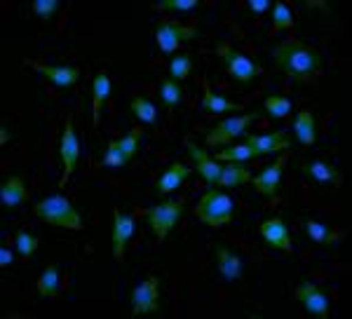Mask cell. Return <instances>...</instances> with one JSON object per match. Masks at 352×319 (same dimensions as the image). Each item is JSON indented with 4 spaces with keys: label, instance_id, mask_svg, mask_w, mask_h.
<instances>
[{
    "label": "cell",
    "instance_id": "obj_10",
    "mask_svg": "<svg viewBox=\"0 0 352 319\" xmlns=\"http://www.w3.org/2000/svg\"><path fill=\"white\" fill-rule=\"evenodd\" d=\"M296 300L310 315L315 317H327L329 315V296L322 287H317L315 282H300L296 287Z\"/></svg>",
    "mask_w": 352,
    "mask_h": 319
},
{
    "label": "cell",
    "instance_id": "obj_22",
    "mask_svg": "<svg viewBox=\"0 0 352 319\" xmlns=\"http://www.w3.org/2000/svg\"><path fill=\"white\" fill-rule=\"evenodd\" d=\"M249 181H252V172L244 167V162H228V164H223V169H221L219 186L237 188V186L249 184Z\"/></svg>",
    "mask_w": 352,
    "mask_h": 319
},
{
    "label": "cell",
    "instance_id": "obj_27",
    "mask_svg": "<svg viewBox=\"0 0 352 319\" xmlns=\"http://www.w3.org/2000/svg\"><path fill=\"white\" fill-rule=\"evenodd\" d=\"M303 228H305V232H308V235L320 244H333L340 239L338 232H333L331 228L320 223V221H303Z\"/></svg>",
    "mask_w": 352,
    "mask_h": 319
},
{
    "label": "cell",
    "instance_id": "obj_13",
    "mask_svg": "<svg viewBox=\"0 0 352 319\" xmlns=\"http://www.w3.org/2000/svg\"><path fill=\"white\" fill-rule=\"evenodd\" d=\"M59 155H61V162H64V181H66L68 176L76 172L78 157H80V141H78L71 120H66V124H64V134H61V144H59Z\"/></svg>",
    "mask_w": 352,
    "mask_h": 319
},
{
    "label": "cell",
    "instance_id": "obj_26",
    "mask_svg": "<svg viewBox=\"0 0 352 319\" xmlns=\"http://www.w3.org/2000/svg\"><path fill=\"white\" fill-rule=\"evenodd\" d=\"M129 108H132V113L141 120V122H146V124L157 122V108L148 96H134Z\"/></svg>",
    "mask_w": 352,
    "mask_h": 319
},
{
    "label": "cell",
    "instance_id": "obj_32",
    "mask_svg": "<svg viewBox=\"0 0 352 319\" xmlns=\"http://www.w3.org/2000/svg\"><path fill=\"white\" fill-rule=\"evenodd\" d=\"M36 249H38V237L33 235L31 230L21 228V230L16 232V252H19V254L28 261L33 254H36Z\"/></svg>",
    "mask_w": 352,
    "mask_h": 319
},
{
    "label": "cell",
    "instance_id": "obj_40",
    "mask_svg": "<svg viewBox=\"0 0 352 319\" xmlns=\"http://www.w3.org/2000/svg\"><path fill=\"white\" fill-rule=\"evenodd\" d=\"M8 141H10V132H8V129L3 127V129H0V144L5 146V144H8Z\"/></svg>",
    "mask_w": 352,
    "mask_h": 319
},
{
    "label": "cell",
    "instance_id": "obj_20",
    "mask_svg": "<svg viewBox=\"0 0 352 319\" xmlns=\"http://www.w3.org/2000/svg\"><path fill=\"white\" fill-rule=\"evenodd\" d=\"M190 176V167L188 164H184V162H174V164H169L167 169L162 172V176L157 179V192H172L176 190L181 184H184V179H188Z\"/></svg>",
    "mask_w": 352,
    "mask_h": 319
},
{
    "label": "cell",
    "instance_id": "obj_1",
    "mask_svg": "<svg viewBox=\"0 0 352 319\" xmlns=\"http://www.w3.org/2000/svg\"><path fill=\"white\" fill-rule=\"evenodd\" d=\"M270 56L275 61V66L294 80L312 78L324 64V56H322L320 50L310 47V45L300 43L296 38L275 43L270 47Z\"/></svg>",
    "mask_w": 352,
    "mask_h": 319
},
{
    "label": "cell",
    "instance_id": "obj_25",
    "mask_svg": "<svg viewBox=\"0 0 352 319\" xmlns=\"http://www.w3.org/2000/svg\"><path fill=\"white\" fill-rule=\"evenodd\" d=\"M38 294L43 298H56L59 296V265H47L38 279Z\"/></svg>",
    "mask_w": 352,
    "mask_h": 319
},
{
    "label": "cell",
    "instance_id": "obj_12",
    "mask_svg": "<svg viewBox=\"0 0 352 319\" xmlns=\"http://www.w3.org/2000/svg\"><path fill=\"white\" fill-rule=\"evenodd\" d=\"M285 164H287V157L282 155L272 164H268L265 169H261L256 176H252V184L261 195H265V197L277 195V190H280V186H282V169H285Z\"/></svg>",
    "mask_w": 352,
    "mask_h": 319
},
{
    "label": "cell",
    "instance_id": "obj_19",
    "mask_svg": "<svg viewBox=\"0 0 352 319\" xmlns=\"http://www.w3.org/2000/svg\"><path fill=\"white\" fill-rule=\"evenodd\" d=\"M26 197H28L26 184H24V179L16 174L10 176L3 184V188H0V204H3V207H16V204H21Z\"/></svg>",
    "mask_w": 352,
    "mask_h": 319
},
{
    "label": "cell",
    "instance_id": "obj_3",
    "mask_svg": "<svg viewBox=\"0 0 352 319\" xmlns=\"http://www.w3.org/2000/svg\"><path fill=\"white\" fill-rule=\"evenodd\" d=\"M195 216L202 221V223L221 228V226L230 223L232 216H235V202H232V197L226 195L223 190L209 188V190L200 197V202H197Z\"/></svg>",
    "mask_w": 352,
    "mask_h": 319
},
{
    "label": "cell",
    "instance_id": "obj_8",
    "mask_svg": "<svg viewBox=\"0 0 352 319\" xmlns=\"http://www.w3.org/2000/svg\"><path fill=\"white\" fill-rule=\"evenodd\" d=\"M160 310V282L155 277H148L144 284L134 289L132 294V315H155Z\"/></svg>",
    "mask_w": 352,
    "mask_h": 319
},
{
    "label": "cell",
    "instance_id": "obj_11",
    "mask_svg": "<svg viewBox=\"0 0 352 319\" xmlns=\"http://www.w3.org/2000/svg\"><path fill=\"white\" fill-rule=\"evenodd\" d=\"M134 216L127 212L116 209L113 212V258L122 261L124 258V249H127L129 239L134 235Z\"/></svg>",
    "mask_w": 352,
    "mask_h": 319
},
{
    "label": "cell",
    "instance_id": "obj_37",
    "mask_svg": "<svg viewBox=\"0 0 352 319\" xmlns=\"http://www.w3.org/2000/svg\"><path fill=\"white\" fill-rule=\"evenodd\" d=\"M59 10V0H36L33 3V12H36L41 19H52Z\"/></svg>",
    "mask_w": 352,
    "mask_h": 319
},
{
    "label": "cell",
    "instance_id": "obj_15",
    "mask_svg": "<svg viewBox=\"0 0 352 319\" xmlns=\"http://www.w3.org/2000/svg\"><path fill=\"white\" fill-rule=\"evenodd\" d=\"M261 237H263L272 249L292 254L294 244H292V235H289L285 219H270V221H265V223H261Z\"/></svg>",
    "mask_w": 352,
    "mask_h": 319
},
{
    "label": "cell",
    "instance_id": "obj_21",
    "mask_svg": "<svg viewBox=\"0 0 352 319\" xmlns=\"http://www.w3.org/2000/svg\"><path fill=\"white\" fill-rule=\"evenodd\" d=\"M294 132H296V139L303 146H312L317 139V122L315 116L310 111H298L296 118H294Z\"/></svg>",
    "mask_w": 352,
    "mask_h": 319
},
{
    "label": "cell",
    "instance_id": "obj_9",
    "mask_svg": "<svg viewBox=\"0 0 352 319\" xmlns=\"http://www.w3.org/2000/svg\"><path fill=\"white\" fill-rule=\"evenodd\" d=\"M244 146L252 148V153L256 157H263L270 155V153L292 148V141H289V134L285 129H277V132L270 134H244Z\"/></svg>",
    "mask_w": 352,
    "mask_h": 319
},
{
    "label": "cell",
    "instance_id": "obj_23",
    "mask_svg": "<svg viewBox=\"0 0 352 319\" xmlns=\"http://www.w3.org/2000/svg\"><path fill=\"white\" fill-rule=\"evenodd\" d=\"M202 108H204L207 113H228V111H240L242 106H240V104H235V101H230L228 96L212 92V87H209V85H204Z\"/></svg>",
    "mask_w": 352,
    "mask_h": 319
},
{
    "label": "cell",
    "instance_id": "obj_31",
    "mask_svg": "<svg viewBox=\"0 0 352 319\" xmlns=\"http://www.w3.org/2000/svg\"><path fill=\"white\" fill-rule=\"evenodd\" d=\"M272 26H275V31H285V28L294 26L292 10H289V5L282 3V0H277V3L272 5Z\"/></svg>",
    "mask_w": 352,
    "mask_h": 319
},
{
    "label": "cell",
    "instance_id": "obj_29",
    "mask_svg": "<svg viewBox=\"0 0 352 319\" xmlns=\"http://www.w3.org/2000/svg\"><path fill=\"white\" fill-rule=\"evenodd\" d=\"M160 96H162V104L167 108H176L181 104V99H184V89H181V85L176 80L164 78L160 82Z\"/></svg>",
    "mask_w": 352,
    "mask_h": 319
},
{
    "label": "cell",
    "instance_id": "obj_35",
    "mask_svg": "<svg viewBox=\"0 0 352 319\" xmlns=\"http://www.w3.org/2000/svg\"><path fill=\"white\" fill-rule=\"evenodd\" d=\"M197 8H200L197 0H160L155 3V10H169V12H190Z\"/></svg>",
    "mask_w": 352,
    "mask_h": 319
},
{
    "label": "cell",
    "instance_id": "obj_14",
    "mask_svg": "<svg viewBox=\"0 0 352 319\" xmlns=\"http://www.w3.org/2000/svg\"><path fill=\"white\" fill-rule=\"evenodd\" d=\"M186 151H188L190 160L195 162L197 174H200L209 186H217L219 179H221V169H223V164H221L219 160L209 157L207 153H204L200 146L192 144V141H186Z\"/></svg>",
    "mask_w": 352,
    "mask_h": 319
},
{
    "label": "cell",
    "instance_id": "obj_6",
    "mask_svg": "<svg viewBox=\"0 0 352 319\" xmlns=\"http://www.w3.org/2000/svg\"><path fill=\"white\" fill-rule=\"evenodd\" d=\"M261 118V111H252L247 113V116H235V118H228V120H221L214 129H209L207 132V146L209 148H219V146H226L230 144L232 139H237V136L244 134V129L249 127L252 122H256Z\"/></svg>",
    "mask_w": 352,
    "mask_h": 319
},
{
    "label": "cell",
    "instance_id": "obj_7",
    "mask_svg": "<svg viewBox=\"0 0 352 319\" xmlns=\"http://www.w3.org/2000/svg\"><path fill=\"white\" fill-rule=\"evenodd\" d=\"M197 36H200V28L195 26H184L176 24V21H157L155 24V40L160 45L162 54H172L179 47V43Z\"/></svg>",
    "mask_w": 352,
    "mask_h": 319
},
{
    "label": "cell",
    "instance_id": "obj_2",
    "mask_svg": "<svg viewBox=\"0 0 352 319\" xmlns=\"http://www.w3.org/2000/svg\"><path fill=\"white\" fill-rule=\"evenodd\" d=\"M33 212L45 223H52L59 228H68V230H82V216L78 214V209L73 207V202L59 192L41 199V202L33 207Z\"/></svg>",
    "mask_w": 352,
    "mask_h": 319
},
{
    "label": "cell",
    "instance_id": "obj_17",
    "mask_svg": "<svg viewBox=\"0 0 352 319\" xmlns=\"http://www.w3.org/2000/svg\"><path fill=\"white\" fill-rule=\"evenodd\" d=\"M214 254H217L219 272L226 279H230L232 282V279L242 277V261H240V256L235 254V249H230L228 244L219 242V244H214Z\"/></svg>",
    "mask_w": 352,
    "mask_h": 319
},
{
    "label": "cell",
    "instance_id": "obj_4",
    "mask_svg": "<svg viewBox=\"0 0 352 319\" xmlns=\"http://www.w3.org/2000/svg\"><path fill=\"white\" fill-rule=\"evenodd\" d=\"M181 216H184V204L174 202V199L153 204V207L146 209V221H148L151 230L155 232V237L160 239V242H164V239L169 237V232L176 228Z\"/></svg>",
    "mask_w": 352,
    "mask_h": 319
},
{
    "label": "cell",
    "instance_id": "obj_33",
    "mask_svg": "<svg viewBox=\"0 0 352 319\" xmlns=\"http://www.w3.org/2000/svg\"><path fill=\"white\" fill-rule=\"evenodd\" d=\"M256 155L252 153V148L249 146H230L226 148V151H221L214 160H228V162H247V160H254Z\"/></svg>",
    "mask_w": 352,
    "mask_h": 319
},
{
    "label": "cell",
    "instance_id": "obj_18",
    "mask_svg": "<svg viewBox=\"0 0 352 319\" xmlns=\"http://www.w3.org/2000/svg\"><path fill=\"white\" fill-rule=\"evenodd\" d=\"M303 174L308 179L317 181V184H331V186H340L343 179H340V172L333 164L324 162V160H308L303 164Z\"/></svg>",
    "mask_w": 352,
    "mask_h": 319
},
{
    "label": "cell",
    "instance_id": "obj_36",
    "mask_svg": "<svg viewBox=\"0 0 352 319\" xmlns=\"http://www.w3.org/2000/svg\"><path fill=\"white\" fill-rule=\"evenodd\" d=\"M141 139H144V134H141L139 129H132V132L124 134L122 139H120V148H122L124 155H127V160H132V157L136 155V153H139Z\"/></svg>",
    "mask_w": 352,
    "mask_h": 319
},
{
    "label": "cell",
    "instance_id": "obj_30",
    "mask_svg": "<svg viewBox=\"0 0 352 319\" xmlns=\"http://www.w3.org/2000/svg\"><path fill=\"white\" fill-rule=\"evenodd\" d=\"M190 68H192L190 54H176L172 56V61H169V78L181 82V80H186L190 76Z\"/></svg>",
    "mask_w": 352,
    "mask_h": 319
},
{
    "label": "cell",
    "instance_id": "obj_39",
    "mask_svg": "<svg viewBox=\"0 0 352 319\" xmlns=\"http://www.w3.org/2000/svg\"><path fill=\"white\" fill-rule=\"evenodd\" d=\"M12 261H14V256H12V252H10L8 247H3V249H0V265H3V267H8L10 263H12Z\"/></svg>",
    "mask_w": 352,
    "mask_h": 319
},
{
    "label": "cell",
    "instance_id": "obj_24",
    "mask_svg": "<svg viewBox=\"0 0 352 319\" xmlns=\"http://www.w3.org/2000/svg\"><path fill=\"white\" fill-rule=\"evenodd\" d=\"M92 89H94V101H92L94 124H99V120H101V106H104L106 99L111 96V78L106 76V73H96Z\"/></svg>",
    "mask_w": 352,
    "mask_h": 319
},
{
    "label": "cell",
    "instance_id": "obj_28",
    "mask_svg": "<svg viewBox=\"0 0 352 319\" xmlns=\"http://www.w3.org/2000/svg\"><path fill=\"white\" fill-rule=\"evenodd\" d=\"M263 106H265V113H268L270 118H287L294 108V101L289 99V96H282V94H270Z\"/></svg>",
    "mask_w": 352,
    "mask_h": 319
},
{
    "label": "cell",
    "instance_id": "obj_16",
    "mask_svg": "<svg viewBox=\"0 0 352 319\" xmlns=\"http://www.w3.org/2000/svg\"><path fill=\"white\" fill-rule=\"evenodd\" d=\"M41 76H45L52 85L61 89H68L80 80V68L78 66H45V64H33Z\"/></svg>",
    "mask_w": 352,
    "mask_h": 319
},
{
    "label": "cell",
    "instance_id": "obj_5",
    "mask_svg": "<svg viewBox=\"0 0 352 319\" xmlns=\"http://www.w3.org/2000/svg\"><path fill=\"white\" fill-rule=\"evenodd\" d=\"M217 54L221 56V59H223V64H226V68H228V73L237 80V82L249 85L254 78L261 76V66L256 64V61L249 59L247 54L237 52V50H232L228 43H219Z\"/></svg>",
    "mask_w": 352,
    "mask_h": 319
},
{
    "label": "cell",
    "instance_id": "obj_34",
    "mask_svg": "<svg viewBox=\"0 0 352 319\" xmlns=\"http://www.w3.org/2000/svg\"><path fill=\"white\" fill-rule=\"evenodd\" d=\"M127 162H129V160H127V155L122 153L120 141H111L109 148H106V155H104V167L118 169V167H124Z\"/></svg>",
    "mask_w": 352,
    "mask_h": 319
},
{
    "label": "cell",
    "instance_id": "obj_38",
    "mask_svg": "<svg viewBox=\"0 0 352 319\" xmlns=\"http://www.w3.org/2000/svg\"><path fill=\"white\" fill-rule=\"evenodd\" d=\"M247 8H249V12H254V14H263L265 10H270V3L268 0H249Z\"/></svg>",
    "mask_w": 352,
    "mask_h": 319
}]
</instances>
